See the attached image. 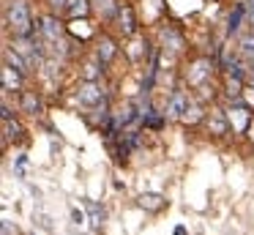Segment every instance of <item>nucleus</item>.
Masks as SVG:
<instances>
[{
	"mask_svg": "<svg viewBox=\"0 0 254 235\" xmlns=\"http://www.w3.org/2000/svg\"><path fill=\"white\" fill-rule=\"evenodd\" d=\"M50 3H52V8L61 11V8H66V5H68V0H50Z\"/></svg>",
	"mask_w": 254,
	"mask_h": 235,
	"instance_id": "18",
	"label": "nucleus"
},
{
	"mask_svg": "<svg viewBox=\"0 0 254 235\" xmlns=\"http://www.w3.org/2000/svg\"><path fill=\"white\" fill-rule=\"evenodd\" d=\"M85 205H88V213H90V224L101 227V222H104V208H99L96 202H85Z\"/></svg>",
	"mask_w": 254,
	"mask_h": 235,
	"instance_id": "8",
	"label": "nucleus"
},
{
	"mask_svg": "<svg viewBox=\"0 0 254 235\" xmlns=\"http://www.w3.org/2000/svg\"><path fill=\"white\" fill-rule=\"evenodd\" d=\"M167 112H170V118H183V115L189 112V98L183 96V93L172 96V101H170V107H167Z\"/></svg>",
	"mask_w": 254,
	"mask_h": 235,
	"instance_id": "4",
	"label": "nucleus"
},
{
	"mask_svg": "<svg viewBox=\"0 0 254 235\" xmlns=\"http://www.w3.org/2000/svg\"><path fill=\"white\" fill-rule=\"evenodd\" d=\"M249 16H254V0H249Z\"/></svg>",
	"mask_w": 254,
	"mask_h": 235,
	"instance_id": "20",
	"label": "nucleus"
},
{
	"mask_svg": "<svg viewBox=\"0 0 254 235\" xmlns=\"http://www.w3.org/2000/svg\"><path fill=\"white\" fill-rule=\"evenodd\" d=\"M71 216H74V222H77V224H82V222H85L82 211H77V208H74V213H71Z\"/></svg>",
	"mask_w": 254,
	"mask_h": 235,
	"instance_id": "19",
	"label": "nucleus"
},
{
	"mask_svg": "<svg viewBox=\"0 0 254 235\" xmlns=\"http://www.w3.org/2000/svg\"><path fill=\"white\" fill-rule=\"evenodd\" d=\"M96 5H99L101 11H107V14L112 11V0H96Z\"/></svg>",
	"mask_w": 254,
	"mask_h": 235,
	"instance_id": "17",
	"label": "nucleus"
},
{
	"mask_svg": "<svg viewBox=\"0 0 254 235\" xmlns=\"http://www.w3.org/2000/svg\"><path fill=\"white\" fill-rule=\"evenodd\" d=\"M68 11H71L74 16H85L90 11V5H88V0H68V5H66Z\"/></svg>",
	"mask_w": 254,
	"mask_h": 235,
	"instance_id": "9",
	"label": "nucleus"
},
{
	"mask_svg": "<svg viewBox=\"0 0 254 235\" xmlns=\"http://www.w3.org/2000/svg\"><path fill=\"white\" fill-rule=\"evenodd\" d=\"M208 74H210V63H208V60H197L194 69L189 71V82H191V85H199Z\"/></svg>",
	"mask_w": 254,
	"mask_h": 235,
	"instance_id": "5",
	"label": "nucleus"
},
{
	"mask_svg": "<svg viewBox=\"0 0 254 235\" xmlns=\"http://www.w3.org/2000/svg\"><path fill=\"white\" fill-rule=\"evenodd\" d=\"M8 27H11L17 36H28L30 33V8L25 0H14L8 5Z\"/></svg>",
	"mask_w": 254,
	"mask_h": 235,
	"instance_id": "1",
	"label": "nucleus"
},
{
	"mask_svg": "<svg viewBox=\"0 0 254 235\" xmlns=\"http://www.w3.org/2000/svg\"><path fill=\"white\" fill-rule=\"evenodd\" d=\"M41 33H44V38L50 44H58V41H61V36H63V27H61V22H58V19L47 16V19H41Z\"/></svg>",
	"mask_w": 254,
	"mask_h": 235,
	"instance_id": "2",
	"label": "nucleus"
},
{
	"mask_svg": "<svg viewBox=\"0 0 254 235\" xmlns=\"http://www.w3.org/2000/svg\"><path fill=\"white\" fill-rule=\"evenodd\" d=\"M6 63H8V66H14V69H17L19 74H22V71H28V66H25V60L19 58L17 52H11V49H6Z\"/></svg>",
	"mask_w": 254,
	"mask_h": 235,
	"instance_id": "10",
	"label": "nucleus"
},
{
	"mask_svg": "<svg viewBox=\"0 0 254 235\" xmlns=\"http://www.w3.org/2000/svg\"><path fill=\"white\" fill-rule=\"evenodd\" d=\"M19 131H22L19 123H11V118H6V134L8 137H19Z\"/></svg>",
	"mask_w": 254,
	"mask_h": 235,
	"instance_id": "16",
	"label": "nucleus"
},
{
	"mask_svg": "<svg viewBox=\"0 0 254 235\" xmlns=\"http://www.w3.org/2000/svg\"><path fill=\"white\" fill-rule=\"evenodd\" d=\"M77 98H79V104H85V107H96V104H101V90L93 85V82H88L85 87H79Z\"/></svg>",
	"mask_w": 254,
	"mask_h": 235,
	"instance_id": "3",
	"label": "nucleus"
},
{
	"mask_svg": "<svg viewBox=\"0 0 254 235\" xmlns=\"http://www.w3.org/2000/svg\"><path fill=\"white\" fill-rule=\"evenodd\" d=\"M112 52H115V47H112V41H110V38H101L99 58H101V60H110V58H112Z\"/></svg>",
	"mask_w": 254,
	"mask_h": 235,
	"instance_id": "13",
	"label": "nucleus"
},
{
	"mask_svg": "<svg viewBox=\"0 0 254 235\" xmlns=\"http://www.w3.org/2000/svg\"><path fill=\"white\" fill-rule=\"evenodd\" d=\"M22 107H25V112H30V115H36L39 112V98L33 96V93H25V98H22Z\"/></svg>",
	"mask_w": 254,
	"mask_h": 235,
	"instance_id": "12",
	"label": "nucleus"
},
{
	"mask_svg": "<svg viewBox=\"0 0 254 235\" xmlns=\"http://www.w3.org/2000/svg\"><path fill=\"white\" fill-rule=\"evenodd\" d=\"M19 85H22V79H19V74H14V69L6 63V66H3V87H6V90H11V87L17 90Z\"/></svg>",
	"mask_w": 254,
	"mask_h": 235,
	"instance_id": "6",
	"label": "nucleus"
},
{
	"mask_svg": "<svg viewBox=\"0 0 254 235\" xmlns=\"http://www.w3.org/2000/svg\"><path fill=\"white\" fill-rule=\"evenodd\" d=\"M241 16H243V5H238L235 14L230 16V33H235V30H238V22H241Z\"/></svg>",
	"mask_w": 254,
	"mask_h": 235,
	"instance_id": "14",
	"label": "nucleus"
},
{
	"mask_svg": "<svg viewBox=\"0 0 254 235\" xmlns=\"http://www.w3.org/2000/svg\"><path fill=\"white\" fill-rule=\"evenodd\" d=\"M139 205L150 208V211H159V208H161V197L159 194H142V197H139Z\"/></svg>",
	"mask_w": 254,
	"mask_h": 235,
	"instance_id": "11",
	"label": "nucleus"
},
{
	"mask_svg": "<svg viewBox=\"0 0 254 235\" xmlns=\"http://www.w3.org/2000/svg\"><path fill=\"white\" fill-rule=\"evenodd\" d=\"M241 47H243V55H249V58H252V55H254V36H246Z\"/></svg>",
	"mask_w": 254,
	"mask_h": 235,
	"instance_id": "15",
	"label": "nucleus"
},
{
	"mask_svg": "<svg viewBox=\"0 0 254 235\" xmlns=\"http://www.w3.org/2000/svg\"><path fill=\"white\" fill-rule=\"evenodd\" d=\"M121 30L126 33V36H128V33H134V11L128 8V5H123V8H121Z\"/></svg>",
	"mask_w": 254,
	"mask_h": 235,
	"instance_id": "7",
	"label": "nucleus"
}]
</instances>
